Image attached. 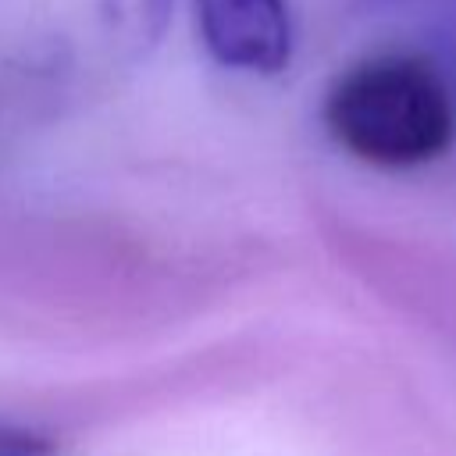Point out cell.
I'll return each instance as SVG.
<instances>
[{
	"label": "cell",
	"mask_w": 456,
	"mask_h": 456,
	"mask_svg": "<svg viewBox=\"0 0 456 456\" xmlns=\"http://www.w3.org/2000/svg\"><path fill=\"white\" fill-rule=\"evenodd\" d=\"M324 125L363 164L417 167L449 150L456 114L431 61L378 53L335 78L324 100Z\"/></svg>",
	"instance_id": "6da1fadb"
},
{
	"label": "cell",
	"mask_w": 456,
	"mask_h": 456,
	"mask_svg": "<svg viewBox=\"0 0 456 456\" xmlns=\"http://www.w3.org/2000/svg\"><path fill=\"white\" fill-rule=\"evenodd\" d=\"M210 57L235 71L274 75L289 64L292 25L285 0H196Z\"/></svg>",
	"instance_id": "7a4b0ae2"
},
{
	"label": "cell",
	"mask_w": 456,
	"mask_h": 456,
	"mask_svg": "<svg viewBox=\"0 0 456 456\" xmlns=\"http://www.w3.org/2000/svg\"><path fill=\"white\" fill-rule=\"evenodd\" d=\"M175 0H103L107 25L128 43H150L167 21Z\"/></svg>",
	"instance_id": "3957f363"
},
{
	"label": "cell",
	"mask_w": 456,
	"mask_h": 456,
	"mask_svg": "<svg viewBox=\"0 0 456 456\" xmlns=\"http://www.w3.org/2000/svg\"><path fill=\"white\" fill-rule=\"evenodd\" d=\"M0 456H57L53 442L25 424L0 420Z\"/></svg>",
	"instance_id": "277c9868"
}]
</instances>
